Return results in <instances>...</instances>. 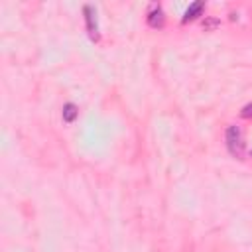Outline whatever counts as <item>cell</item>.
<instances>
[{"instance_id":"6da1fadb","label":"cell","mask_w":252,"mask_h":252,"mask_svg":"<svg viewBox=\"0 0 252 252\" xmlns=\"http://www.w3.org/2000/svg\"><path fill=\"white\" fill-rule=\"evenodd\" d=\"M225 144H227V150L230 152V156L242 158V154H244V138H242L240 126H236V124L228 126L227 132H225Z\"/></svg>"},{"instance_id":"7a4b0ae2","label":"cell","mask_w":252,"mask_h":252,"mask_svg":"<svg viewBox=\"0 0 252 252\" xmlns=\"http://www.w3.org/2000/svg\"><path fill=\"white\" fill-rule=\"evenodd\" d=\"M83 16H85V26H87L89 40H91L93 44H99V42H101V32H99V20H97V10H95V6L85 4V6H83Z\"/></svg>"},{"instance_id":"3957f363","label":"cell","mask_w":252,"mask_h":252,"mask_svg":"<svg viewBox=\"0 0 252 252\" xmlns=\"http://www.w3.org/2000/svg\"><path fill=\"white\" fill-rule=\"evenodd\" d=\"M146 22L152 30H162L164 24H166V14L162 10L160 4H152L150 10H148V16H146Z\"/></svg>"},{"instance_id":"277c9868","label":"cell","mask_w":252,"mask_h":252,"mask_svg":"<svg viewBox=\"0 0 252 252\" xmlns=\"http://www.w3.org/2000/svg\"><path fill=\"white\" fill-rule=\"evenodd\" d=\"M203 10H205V2L203 0H197V2H193V4H189V8L185 10V14H183V24H187V22H193V20H197L199 16H203Z\"/></svg>"},{"instance_id":"5b68a950","label":"cell","mask_w":252,"mask_h":252,"mask_svg":"<svg viewBox=\"0 0 252 252\" xmlns=\"http://www.w3.org/2000/svg\"><path fill=\"white\" fill-rule=\"evenodd\" d=\"M79 116V106L75 102H65L63 108H61V118L65 124H73Z\"/></svg>"},{"instance_id":"8992f818","label":"cell","mask_w":252,"mask_h":252,"mask_svg":"<svg viewBox=\"0 0 252 252\" xmlns=\"http://www.w3.org/2000/svg\"><path fill=\"white\" fill-rule=\"evenodd\" d=\"M219 26H221V20L217 16H205V20L201 22V28L205 32H215Z\"/></svg>"},{"instance_id":"52a82bcc","label":"cell","mask_w":252,"mask_h":252,"mask_svg":"<svg viewBox=\"0 0 252 252\" xmlns=\"http://www.w3.org/2000/svg\"><path fill=\"white\" fill-rule=\"evenodd\" d=\"M240 116H242V118H248V120L252 118V102H248V104H244V106H242Z\"/></svg>"},{"instance_id":"ba28073f","label":"cell","mask_w":252,"mask_h":252,"mask_svg":"<svg viewBox=\"0 0 252 252\" xmlns=\"http://www.w3.org/2000/svg\"><path fill=\"white\" fill-rule=\"evenodd\" d=\"M250 154H252V152H250Z\"/></svg>"}]
</instances>
